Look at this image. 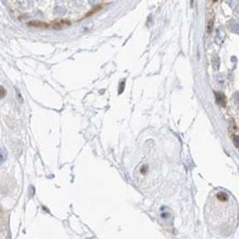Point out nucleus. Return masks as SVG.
I'll return each mask as SVG.
<instances>
[{"label": "nucleus", "mask_w": 239, "mask_h": 239, "mask_svg": "<svg viewBox=\"0 0 239 239\" xmlns=\"http://www.w3.org/2000/svg\"><path fill=\"white\" fill-rule=\"evenodd\" d=\"M215 98H216V102L219 106L221 107L226 106V97L223 93H215Z\"/></svg>", "instance_id": "f257e3e1"}, {"label": "nucleus", "mask_w": 239, "mask_h": 239, "mask_svg": "<svg viewBox=\"0 0 239 239\" xmlns=\"http://www.w3.org/2000/svg\"><path fill=\"white\" fill-rule=\"evenodd\" d=\"M208 16H210V18L207 19L206 32H207V33H210V32H212V30H213V27H214V13H213V11H210Z\"/></svg>", "instance_id": "f03ea898"}, {"label": "nucleus", "mask_w": 239, "mask_h": 239, "mask_svg": "<svg viewBox=\"0 0 239 239\" xmlns=\"http://www.w3.org/2000/svg\"><path fill=\"white\" fill-rule=\"evenodd\" d=\"M7 157H8L7 150L5 148H0V164L7 160Z\"/></svg>", "instance_id": "7ed1b4c3"}, {"label": "nucleus", "mask_w": 239, "mask_h": 239, "mask_svg": "<svg viewBox=\"0 0 239 239\" xmlns=\"http://www.w3.org/2000/svg\"><path fill=\"white\" fill-rule=\"evenodd\" d=\"M6 94H7V92H6L5 87H3V86H0V99H3L6 96Z\"/></svg>", "instance_id": "20e7f679"}]
</instances>
